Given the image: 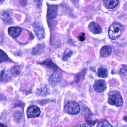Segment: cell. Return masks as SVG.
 Listing matches in <instances>:
<instances>
[{"instance_id":"obj_1","label":"cell","mask_w":127,"mask_h":127,"mask_svg":"<svg viewBox=\"0 0 127 127\" xmlns=\"http://www.w3.org/2000/svg\"><path fill=\"white\" fill-rule=\"evenodd\" d=\"M124 31V28L121 24L116 22H113L109 28V36L111 39L116 40L122 35Z\"/></svg>"},{"instance_id":"obj_2","label":"cell","mask_w":127,"mask_h":127,"mask_svg":"<svg viewBox=\"0 0 127 127\" xmlns=\"http://www.w3.org/2000/svg\"><path fill=\"white\" fill-rule=\"evenodd\" d=\"M64 109L66 112L71 115L78 114L80 110V105L74 101H69L65 105Z\"/></svg>"},{"instance_id":"obj_3","label":"cell","mask_w":127,"mask_h":127,"mask_svg":"<svg viewBox=\"0 0 127 127\" xmlns=\"http://www.w3.org/2000/svg\"><path fill=\"white\" fill-rule=\"evenodd\" d=\"M108 102L111 105L116 107H121L123 105L124 100L121 95L114 94L109 96Z\"/></svg>"},{"instance_id":"obj_4","label":"cell","mask_w":127,"mask_h":127,"mask_svg":"<svg viewBox=\"0 0 127 127\" xmlns=\"http://www.w3.org/2000/svg\"><path fill=\"white\" fill-rule=\"evenodd\" d=\"M106 82L104 80L100 79L95 81L93 84L94 90L98 93L103 92L107 89Z\"/></svg>"},{"instance_id":"obj_5","label":"cell","mask_w":127,"mask_h":127,"mask_svg":"<svg viewBox=\"0 0 127 127\" xmlns=\"http://www.w3.org/2000/svg\"><path fill=\"white\" fill-rule=\"evenodd\" d=\"M41 110L38 107L31 106L28 108L27 115L28 118H37L40 116Z\"/></svg>"},{"instance_id":"obj_6","label":"cell","mask_w":127,"mask_h":127,"mask_svg":"<svg viewBox=\"0 0 127 127\" xmlns=\"http://www.w3.org/2000/svg\"><path fill=\"white\" fill-rule=\"evenodd\" d=\"M57 11L58 7L57 5H49L48 6L47 17L51 20L54 19L57 15Z\"/></svg>"},{"instance_id":"obj_7","label":"cell","mask_w":127,"mask_h":127,"mask_svg":"<svg viewBox=\"0 0 127 127\" xmlns=\"http://www.w3.org/2000/svg\"><path fill=\"white\" fill-rule=\"evenodd\" d=\"M90 32L94 34H100L102 32V28L97 23L92 22L88 26Z\"/></svg>"},{"instance_id":"obj_8","label":"cell","mask_w":127,"mask_h":127,"mask_svg":"<svg viewBox=\"0 0 127 127\" xmlns=\"http://www.w3.org/2000/svg\"><path fill=\"white\" fill-rule=\"evenodd\" d=\"M22 32L21 28L19 27H11L8 28V34L12 38H16L18 37Z\"/></svg>"},{"instance_id":"obj_9","label":"cell","mask_w":127,"mask_h":127,"mask_svg":"<svg viewBox=\"0 0 127 127\" xmlns=\"http://www.w3.org/2000/svg\"><path fill=\"white\" fill-rule=\"evenodd\" d=\"M34 31L36 36L39 40H41L45 38V31L42 26L39 25L36 26Z\"/></svg>"},{"instance_id":"obj_10","label":"cell","mask_w":127,"mask_h":127,"mask_svg":"<svg viewBox=\"0 0 127 127\" xmlns=\"http://www.w3.org/2000/svg\"><path fill=\"white\" fill-rule=\"evenodd\" d=\"M50 92V88L47 85L39 87L36 90V94L40 96H45L49 95Z\"/></svg>"},{"instance_id":"obj_11","label":"cell","mask_w":127,"mask_h":127,"mask_svg":"<svg viewBox=\"0 0 127 127\" xmlns=\"http://www.w3.org/2000/svg\"><path fill=\"white\" fill-rule=\"evenodd\" d=\"M104 4L107 9H113L118 6L119 0H103Z\"/></svg>"},{"instance_id":"obj_12","label":"cell","mask_w":127,"mask_h":127,"mask_svg":"<svg viewBox=\"0 0 127 127\" xmlns=\"http://www.w3.org/2000/svg\"><path fill=\"white\" fill-rule=\"evenodd\" d=\"M60 81V78L57 74H53L49 78L48 81L49 84L52 86H56L58 85Z\"/></svg>"},{"instance_id":"obj_13","label":"cell","mask_w":127,"mask_h":127,"mask_svg":"<svg viewBox=\"0 0 127 127\" xmlns=\"http://www.w3.org/2000/svg\"><path fill=\"white\" fill-rule=\"evenodd\" d=\"M112 48L110 46L104 45L101 49L100 53L103 57L109 56L112 53Z\"/></svg>"},{"instance_id":"obj_14","label":"cell","mask_w":127,"mask_h":127,"mask_svg":"<svg viewBox=\"0 0 127 127\" xmlns=\"http://www.w3.org/2000/svg\"><path fill=\"white\" fill-rule=\"evenodd\" d=\"M10 79V76L9 72L6 69L1 71L0 74V81L6 82L9 81Z\"/></svg>"},{"instance_id":"obj_15","label":"cell","mask_w":127,"mask_h":127,"mask_svg":"<svg viewBox=\"0 0 127 127\" xmlns=\"http://www.w3.org/2000/svg\"><path fill=\"white\" fill-rule=\"evenodd\" d=\"M97 74L99 77L106 78L109 75L108 69L104 67H100L98 69Z\"/></svg>"},{"instance_id":"obj_16","label":"cell","mask_w":127,"mask_h":127,"mask_svg":"<svg viewBox=\"0 0 127 127\" xmlns=\"http://www.w3.org/2000/svg\"><path fill=\"white\" fill-rule=\"evenodd\" d=\"M1 19L7 24H10L13 22V20L7 12H3L1 15Z\"/></svg>"},{"instance_id":"obj_17","label":"cell","mask_w":127,"mask_h":127,"mask_svg":"<svg viewBox=\"0 0 127 127\" xmlns=\"http://www.w3.org/2000/svg\"><path fill=\"white\" fill-rule=\"evenodd\" d=\"M74 53L72 50L68 49L66 50L62 56L63 60L64 61H67L72 56Z\"/></svg>"},{"instance_id":"obj_18","label":"cell","mask_w":127,"mask_h":127,"mask_svg":"<svg viewBox=\"0 0 127 127\" xmlns=\"http://www.w3.org/2000/svg\"><path fill=\"white\" fill-rule=\"evenodd\" d=\"M11 75L13 77H17L21 73V68L18 66H15L12 67L10 71Z\"/></svg>"},{"instance_id":"obj_19","label":"cell","mask_w":127,"mask_h":127,"mask_svg":"<svg viewBox=\"0 0 127 127\" xmlns=\"http://www.w3.org/2000/svg\"><path fill=\"white\" fill-rule=\"evenodd\" d=\"M8 57L3 51L0 49V62L3 63L6 61Z\"/></svg>"},{"instance_id":"obj_20","label":"cell","mask_w":127,"mask_h":127,"mask_svg":"<svg viewBox=\"0 0 127 127\" xmlns=\"http://www.w3.org/2000/svg\"><path fill=\"white\" fill-rule=\"evenodd\" d=\"M44 49V46L43 45L39 44L36 46L34 48L33 53L35 54H39L43 52Z\"/></svg>"},{"instance_id":"obj_21","label":"cell","mask_w":127,"mask_h":127,"mask_svg":"<svg viewBox=\"0 0 127 127\" xmlns=\"http://www.w3.org/2000/svg\"><path fill=\"white\" fill-rule=\"evenodd\" d=\"M97 127H113L109 123L108 121L106 120H103L100 122L98 124Z\"/></svg>"},{"instance_id":"obj_22","label":"cell","mask_w":127,"mask_h":127,"mask_svg":"<svg viewBox=\"0 0 127 127\" xmlns=\"http://www.w3.org/2000/svg\"><path fill=\"white\" fill-rule=\"evenodd\" d=\"M122 67L120 69V73L123 75H127V65H122Z\"/></svg>"},{"instance_id":"obj_23","label":"cell","mask_w":127,"mask_h":127,"mask_svg":"<svg viewBox=\"0 0 127 127\" xmlns=\"http://www.w3.org/2000/svg\"><path fill=\"white\" fill-rule=\"evenodd\" d=\"M78 39L80 41H84L85 39V34L83 33H81L78 36Z\"/></svg>"},{"instance_id":"obj_24","label":"cell","mask_w":127,"mask_h":127,"mask_svg":"<svg viewBox=\"0 0 127 127\" xmlns=\"http://www.w3.org/2000/svg\"><path fill=\"white\" fill-rule=\"evenodd\" d=\"M75 127H88V126L86 124H81L78 125Z\"/></svg>"},{"instance_id":"obj_25","label":"cell","mask_w":127,"mask_h":127,"mask_svg":"<svg viewBox=\"0 0 127 127\" xmlns=\"http://www.w3.org/2000/svg\"><path fill=\"white\" fill-rule=\"evenodd\" d=\"M0 127H7L6 126H5L3 124H1L0 123Z\"/></svg>"},{"instance_id":"obj_26","label":"cell","mask_w":127,"mask_h":127,"mask_svg":"<svg viewBox=\"0 0 127 127\" xmlns=\"http://www.w3.org/2000/svg\"><path fill=\"white\" fill-rule=\"evenodd\" d=\"M124 120L125 121L127 122V116H125V117L124 118Z\"/></svg>"},{"instance_id":"obj_27","label":"cell","mask_w":127,"mask_h":127,"mask_svg":"<svg viewBox=\"0 0 127 127\" xmlns=\"http://www.w3.org/2000/svg\"><path fill=\"white\" fill-rule=\"evenodd\" d=\"M3 1V0H0V2H1V1Z\"/></svg>"},{"instance_id":"obj_28","label":"cell","mask_w":127,"mask_h":127,"mask_svg":"<svg viewBox=\"0 0 127 127\" xmlns=\"http://www.w3.org/2000/svg\"></svg>"}]
</instances>
